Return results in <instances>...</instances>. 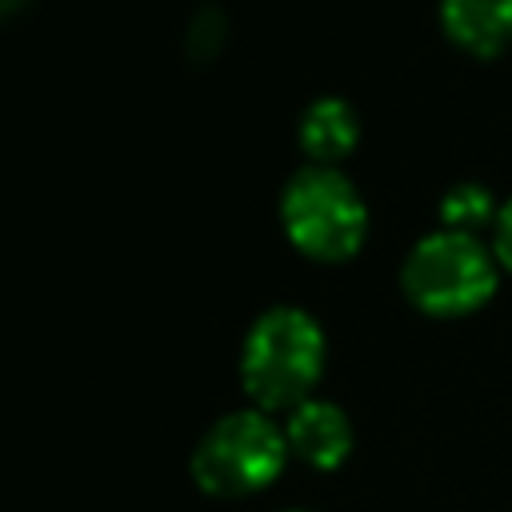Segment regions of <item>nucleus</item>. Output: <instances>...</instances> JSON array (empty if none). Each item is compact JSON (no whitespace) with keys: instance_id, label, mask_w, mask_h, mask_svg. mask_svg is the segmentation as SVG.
<instances>
[{"instance_id":"nucleus-1","label":"nucleus","mask_w":512,"mask_h":512,"mask_svg":"<svg viewBox=\"0 0 512 512\" xmlns=\"http://www.w3.org/2000/svg\"><path fill=\"white\" fill-rule=\"evenodd\" d=\"M324 372V332L300 308H268L252 320L240 348V384L252 408L292 412L312 400Z\"/></svg>"},{"instance_id":"nucleus-2","label":"nucleus","mask_w":512,"mask_h":512,"mask_svg":"<svg viewBox=\"0 0 512 512\" xmlns=\"http://www.w3.org/2000/svg\"><path fill=\"white\" fill-rule=\"evenodd\" d=\"M280 224L296 252L336 264L360 252L368 232V208L348 176L324 164H308L284 184Z\"/></svg>"},{"instance_id":"nucleus-3","label":"nucleus","mask_w":512,"mask_h":512,"mask_svg":"<svg viewBox=\"0 0 512 512\" xmlns=\"http://www.w3.org/2000/svg\"><path fill=\"white\" fill-rule=\"evenodd\" d=\"M288 460L284 428L264 408L220 416L192 448V480L208 496H252L268 488Z\"/></svg>"},{"instance_id":"nucleus-4","label":"nucleus","mask_w":512,"mask_h":512,"mask_svg":"<svg viewBox=\"0 0 512 512\" xmlns=\"http://www.w3.org/2000/svg\"><path fill=\"white\" fill-rule=\"evenodd\" d=\"M404 296L428 316H464L476 312L496 288L492 252L464 232H432L424 236L400 272Z\"/></svg>"},{"instance_id":"nucleus-5","label":"nucleus","mask_w":512,"mask_h":512,"mask_svg":"<svg viewBox=\"0 0 512 512\" xmlns=\"http://www.w3.org/2000/svg\"><path fill=\"white\" fill-rule=\"evenodd\" d=\"M284 440H288V452L296 460H304L320 472H332L352 452V424H348L344 408L312 396L288 412Z\"/></svg>"},{"instance_id":"nucleus-6","label":"nucleus","mask_w":512,"mask_h":512,"mask_svg":"<svg viewBox=\"0 0 512 512\" xmlns=\"http://www.w3.org/2000/svg\"><path fill=\"white\" fill-rule=\"evenodd\" d=\"M452 44L472 56H496L512 44V0H440Z\"/></svg>"},{"instance_id":"nucleus-7","label":"nucleus","mask_w":512,"mask_h":512,"mask_svg":"<svg viewBox=\"0 0 512 512\" xmlns=\"http://www.w3.org/2000/svg\"><path fill=\"white\" fill-rule=\"evenodd\" d=\"M296 136H300V148H304V156H308L312 164L332 168L336 160H344V156L356 148V140H360V120H356V112H352L348 100H340V96H320V100H312V104L304 108Z\"/></svg>"},{"instance_id":"nucleus-8","label":"nucleus","mask_w":512,"mask_h":512,"mask_svg":"<svg viewBox=\"0 0 512 512\" xmlns=\"http://www.w3.org/2000/svg\"><path fill=\"white\" fill-rule=\"evenodd\" d=\"M500 212L492 204V192L484 184H456L444 200H440V220L448 232H464V236H476V228L492 224Z\"/></svg>"},{"instance_id":"nucleus-9","label":"nucleus","mask_w":512,"mask_h":512,"mask_svg":"<svg viewBox=\"0 0 512 512\" xmlns=\"http://www.w3.org/2000/svg\"><path fill=\"white\" fill-rule=\"evenodd\" d=\"M496 260L512 272V200L496 216Z\"/></svg>"},{"instance_id":"nucleus-10","label":"nucleus","mask_w":512,"mask_h":512,"mask_svg":"<svg viewBox=\"0 0 512 512\" xmlns=\"http://www.w3.org/2000/svg\"><path fill=\"white\" fill-rule=\"evenodd\" d=\"M284 512H304V508H284Z\"/></svg>"}]
</instances>
